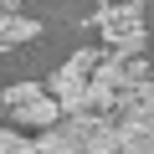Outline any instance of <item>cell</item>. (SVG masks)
<instances>
[{"mask_svg":"<svg viewBox=\"0 0 154 154\" xmlns=\"http://www.w3.org/2000/svg\"><path fill=\"white\" fill-rule=\"evenodd\" d=\"M93 26L103 31V41H113V51L123 57H144V0H103L93 11Z\"/></svg>","mask_w":154,"mask_h":154,"instance_id":"6da1fadb","label":"cell"},{"mask_svg":"<svg viewBox=\"0 0 154 154\" xmlns=\"http://www.w3.org/2000/svg\"><path fill=\"white\" fill-rule=\"evenodd\" d=\"M103 57L93 46H82V51H72V62H62L51 72V98L62 103V113H82L88 108V82H93V67Z\"/></svg>","mask_w":154,"mask_h":154,"instance_id":"7a4b0ae2","label":"cell"},{"mask_svg":"<svg viewBox=\"0 0 154 154\" xmlns=\"http://www.w3.org/2000/svg\"><path fill=\"white\" fill-rule=\"evenodd\" d=\"M0 103H5L16 113V123H31V128H51L62 118V103L41 93V82H11L5 93H0Z\"/></svg>","mask_w":154,"mask_h":154,"instance_id":"3957f363","label":"cell"},{"mask_svg":"<svg viewBox=\"0 0 154 154\" xmlns=\"http://www.w3.org/2000/svg\"><path fill=\"white\" fill-rule=\"evenodd\" d=\"M41 26L21 11H0V46H21V41H36Z\"/></svg>","mask_w":154,"mask_h":154,"instance_id":"277c9868","label":"cell"},{"mask_svg":"<svg viewBox=\"0 0 154 154\" xmlns=\"http://www.w3.org/2000/svg\"><path fill=\"white\" fill-rule=\"evenodd\" d=\"M0 154H36V139H21L16 128H0Z\"/></svg>","mask_w":154,"mask_h":154,"instance_id":"5b68a950","label":"cell"}]
</instances>
